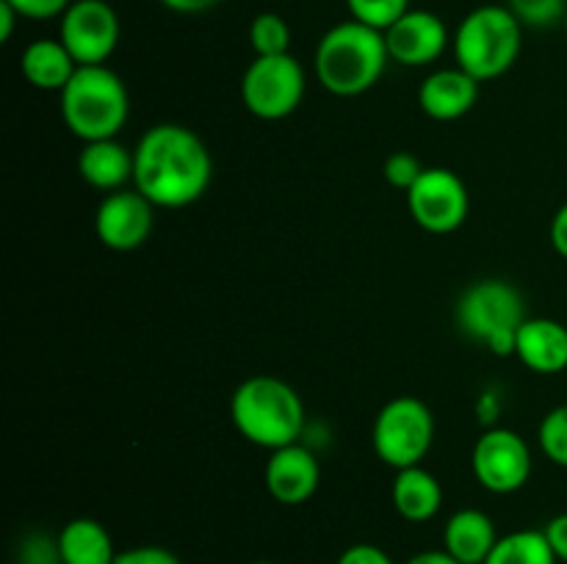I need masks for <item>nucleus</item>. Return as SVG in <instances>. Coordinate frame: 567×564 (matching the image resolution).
Returning a JSON list of instances; mask_svg holds the SVG:
<instances>
[{"mask_svg":"<svg viewBox=\"0 0 567 564\" xmlns=\"http://www.w3.org/2000/svg\"><path fill=\"white\" fill-rule=\"evenodd\" d=\"M214 160L203 138L186 125L164 122L142 133L133 149V188L155 208H186L210 186Z\"/></svg>","mask_w":567,"mask_h":564,"instance_id":"obj_1","label":"nucleus"},{"mask_svg":"<svg viewBox=\"0 0 567 564\" xmlns=\"http://www.w3.org/2000/svg\"><path fill=\"white\" fill-rule=\"evenodd\" d=\"M391 61L385 33L347 20L332 25L319 39L313 55L316 81L336 97H358L374 88Z\"/></svg>","mask_w":567,"mask_h":564,"instance_id":"obj_2","label":"nucleus"},{"mask_svg":"<svg viewBox=\"0 0 567 564\" xmlns=\"http://www.w3.org/2000/svg\"><path fill=\"white\" fill-rule=\"evenodd\" d=\"M230 418L244 440L277 451L302 437L305 404L288 382L277 376H249L233 393Z\"/></svg>","mask_w":567,"mask_h":564,"instance_id":"obj_3","label":"nucleus"},{"mask_svg":"<svg viewBox=\"0 0 567 564\" xmlns=\"http://www.w3.org/2000/svg\"><path fill=\"white\" fill-rule=\"evenodd\" d=\"M524 48V25L507 6L487 3L460 20L452 36L454 61L480 83L496 81L509 72Z\"/></svg>","mask_w":567,"mask_h":564,"instance_id":"obj_4","label":"nucleus"},{"mask_svg":"<svg viewBox=\"0 0 567 564\" xmlns=\"http://www.w3.org/2000/svg\"><path fill=\"white\" fill-rule=\"evenodd\" d=\"M131 114V97L111 66H78L72 81L61 92V119L72 136L86 142L116 138Z\"/></svg>","mask_w":567,"mask_h":564,"instance_id":"obj_5","label":"nucleus"},{"mask_svg":"<svg viewBox=\"0 0 567 564\" xmlns=\"http://www.w3.org/2000/svg\"><path fill=\"white\" fill-rule=\"evenodd\" d=\"M457 326L474 343H482L498 357L515 354V337L524 326L526 315L524 296L507 280H480L468 285L460 296Z\"/></svg>","mask_w":567,"mask_h":564,"instance_id":"obj_6","label":"nucleus"},{"mask_svg":"<svg viewBox=\"0 0 567 564\" xmlns=\"http://www.w3.org/2000/svg\"><path fill=\"white\" fill-rule=\"evenodd\" d=\"M435 440L432 409L415 396H399L380 409L371 431L377 457L393 470L413 468L430 453Z\"/></svg>","mask_w":567,"mask_h":564,"instance_id":"obj_7","label":"nucleus"},{"mask_svg":"<svg viewBox=\"0 0 567 564\" xmlns=\"http://www.w3.org/2000/svg\"><path fill=\"white\" fill-rule=\"evenodd\" d=\"M305 86H308L305 66L291 53L255 55L252 64L244 70L241 100L252 116L277 122L291 116L302 105Z\"/></svg>","mask_w":567,"mask_h":564,"instance_id":"obj_8","label":"nucleus"},{"mask_svg":"<svg viewBox=\"0 0 567 564\" xmlns=\"http://www.w3.org/2000/svg\"><path fill=\"white\" fill-rule=\"evenodd\" d=\"M408 210L421 230L432 236H449L468 219V186L457 171L430 166L408 191Z\"/></svg>","mask_w":567,"mask_h":564,"instance_id":"obj_9","label":"nucleus"},{"mask_svg":"<svg viewBox=\"0 0 567 564\" xmlns=\"http://www.w3.org/2000/svg\"><path fill=\"white\" fill-rule=\"evenodd\" d=\"M120 14L109 0H72L59 17V39L78 66L105 64L120 44Z\"/></svg>","mask_w":567,"mask_h":564,"instance_id":"obj_10","label":"nucleus"},{"mask_svg":"<svg viewBox=\"0 0 567 564\" xmlns=\"http://www.w3.org/2000/svg\"><path fill=\"white\" fill-rule=\"evenodd\" d=\"M532 448L518 431L485 429L471 451V470L487 492L513 495L532 479Z\"/></svg>","mask_w":567,"mask_h":564,"instance_id":"obj_11","label":"nucleus"},{"mask_svg":"<svg viewBox=\"0 0 567 564\" xmlns=\"http://www.w3.org/2000/svg\"><path fill=\"white\" fill-rule=\"evenodd\" d=\"M155 227V205L136 188L105 194L94 213V232L100 243L114 252H131L150 238Z\"/></svg>","mask_w":567,"mask_h":564,"instance_id":"obj_12","label":"nucleus"},{"mask_svg":"<svg viewBox=\"0 0 567 564\" xmlns=\"http://www.w3.org/2000/svg\"><path fill=\"white\" fill-rule=\"evenodd\" d=\"M388 53L391 61L402 66H430L441 59L452 44V33L443 17L430 9H410L408 14L399 17L385 31Z\"/></svg>","mask_w":567,"mask_h":564,"instance_id":"obj_13","label":"nucleus"},{"mask_svg":"<svg viewBox=\"0 0 567 564\" xmlns=\"http://www.w3.org/2000/svg\"><path fill=\"white\" fill-rule=\"evenodd\" d=\"M264 481L269 495L286 506H299L310 501L321 484L319 459L310 448L291 442L269 453L264 468Z\"/></svg>","mask_w":567,"mask_h":564,"instance_id":"obj_14","label":"nucleus"},{"mask_svg":"<svg viewBox=\"0 0 567 564\" xmlns=\"http://www.w3.org/2000/svg\"><path fill=\"white\" fill-rule=\"evenodd\" d=\"M480 100V81L460 66H446L424 77L419 88V105L430 119L454 122L468 114Z\"/></svg>","mask_w":567,"mask_h":564,"instance_id":"obj_15","label":"nucleus"},{"mask_svg":"<svg viewBox=\"0 0 567 564\" xmlns=\"http://www.w3.org/2000/svg\"><path fill=\"white\" fill-rule=\"evenodd\" d=\"M515 357L540 376L567 370V326L554 318H526L515 337Z\"/></svg>","mask_w":567,"mask_h":564,"instance_id":"obj_16","label":"nucleus"},{"mask_svg":"<svg viewBox=\"0 0 567 564\" xmlns=\"http://www.w3.org/2000/svg\"><path fill=\"white\" fill-rule=\"evenodd\" d=\"M496 542V523L482 509H460L443 529V551L452 553L460 564H485Z\"/></svg>","mask_w":567,"mask_h":564,"instance_id":"obj_17","label":"nucleus"},{"mask_svg":"<svg viewBox=\"0 0 567 564\" xmlns=\"http://www.w3.org/2000/svg\"><path fill=\"white\" fill-rule=\"evenodd\" d=\"M78 175L97 191H122L133 180V153L116 138L86 142L78 155Z\"/></svg>","mask_w":567,"mask_h":564,"instance_id":"obj_18","label":"nucleus"},{"mask_svg":"<svg viewBox=\"0 0 567 564\" xmlns=\"http://www.w3.org/2000/svg\"><path fill=\"white\" fill-rule=\"evenodd\" d=\"M391 501L399 518L408 523H426L435 518L443 506V487L435 473H430L421 464L396 470V479L391 487Z\"/></svg>","mask_w":567,"mask_h":564,"instance_id":"obj_19","label":"nucleus"},{"mask_svg":"<svg viewBox=\"0 0 567 564\" xmlns=\"http://www.w3.org/2000/svg\"><path fill=\"white\" fill-rule=\"evenodd\" d=\"M20 70L33 88L61 94L78 72V61L61 39H37L22 50Z\"/></svg>","mask_w":567,"mask_h":564,"instance_id":"obj_20","label":"nucleus"},{"mask_svg":"<svg viewBox=\"0 0 567 564\" xmlns=\"http://www.w3.org/2000/svg\"><path fill=\"white\" fill-rule=\"evenodd\" d=\"M61 564H114V536L100 520L75 518L59 531Z\"/></svg>","mask_w":567,"mask_h":564,"instance_id":"obj_21","label":"nucleus"},{"mask_svg":"<svg viewBox=\"0 0 567 564\" xmlns=\"http://www.w3.org/2000/svg\"><path fill=\"white\" fill-rule=\"evenodd\" d=\"M557 553L546 540V531L520 529L498 536L496 547L485 564H557Z\"/></svg>","mask_w":567,"mask_h":564,"instance_id":"obj_22","label":"nucleus"},{"mask_svg":"<svg viewBox=\"0 0 567 564\" xmlns=\"http://www.w3.org/2000/svg\"><path fill=\"white\" fill-rule=\"evenodd\" d=\"M255 55H286L291 48V25L277 11H260L249 25Z\"/></svg>","mask_w":567,"mask_h":564,"instance_id":"obj_23","label":"nucleus"},{"mask_svg":"<svg viewBox=\"0 0 567 564\" xmlns=\"http://www.w3.org/2000/svg\"><path fill=\"white\" fill-rule=\"evenodd\" d=\"M347 9L349 20H358L385 33L399 17L408 14L410 0H347Z\"/></svg>","mask_w":567,"mask_h":564,"instance_id":"obj_24","label":"nucleus"},{"mask_svg":"<svg viewBox=\"0 0 567 564\" xmlns=\"http://www.w3.org/2000/svg\"><path fill=\"white\" fill-rule=\"evenodd\" d=\"M537 442L554 464L567 468V404L548 409L546 418L540 420V429H537Z\"/></svg>","mask_w":567,"mask_h":564,"instance_id":"obj_25","label":"nucleus"},{"mask_svg":"<svg viewBox=\"0 0 567 564\" xmlns=\"http://www.w3.org/2000/svg\"><path fill=\"white\" fill-rule=\"evenodd\" d=\"M509 11L524 28H551L565 20L567 0H507Z\"/></svg>","mask_w":567,"mask_h":564,"instance_id":"obj_26","label":"nucleus"},{"mask_svg":"<svg viewBox=\"0 0 567 564\" xmlns=\"http://www.w3.org/2000/svg\"><path fill=\"white\" fill-rule=\"evenodd\" d=\"M426 166L415 158L413 153H393L391 158L385 160V180L391 182L393 188H402V191H410L415 186L421 175H424Z\"/></svg>","mask_w":567,"mask_h":564,"instance_id":"obj_27","label":"nucleus"},{"mask_svg":"<svg viewBox=\"0 0 567 564\" xmlns=\"http://www.w3.org/2000/svg\"><path fill=\"white\" fill-rule=\"evenodd\" d=\"M22 20H53L72 6V0H6Z\"/></svg>","mask_w":567,"mask_h":564,"instance_id":"obj_28","label":"nucleus"},{"mask_svg":"<svg viewBox=\"0 0 567 564\" xmlns=\"http://www.w3.org/2000/svg\"><path fill=\"white\" fill-rule=\"evenodd\" d=\"M114 564H181V558L164 545H138L116 553Z\"/></svg>","mask_w":567,"mask_h":564,"instance_id":"obj_29","label":"nucleus"},{"mask_svg":"<svg viewBox=\"0 0 567 564\" xmlns=\"http://www.w3.org/2000/svg\"><path fill=\"white\" fill-rule=\"evenodd\" d=\"M22 564H61L59 540H48V536H31L22 542L20 553Z\"/></svg>","mask_w":567,"mask_h":564,"instance_id":"obj_30","label":"nucleus"},{"mask_svg":"<svg viewBox=\"0 0 567 564\" xmlns=\"http://www.w3.org/2000/svg\"><path fill=\"white\" fill-rule=\"evenodd\" d=\"M336 564H396L380 545H371V542H358V545H349L347 551L338 556Z\"/></svg>","mask_w":567,"mask_h":564,"instance_id":"obj_31","label":"nucleus"},{"mask_svg":"<svg viewBox=\"0 0 567 564\" xmlns=\"http://www.w3.org/2000/svg\"><path fill=\"white\" fill-rule=\"evenodd\" d=\"M543 531H546L548 545H551V551L557 553L559 562L567 564V512L548 520L546 529H543Z\"/></svg>","mask_w":567,"mask_h":564,"instance_id":"obj_32","label":"nucleus"},{"mask_svg":"<svg viewBox=\"0 0 567 564\" xmlns=\"http://www.w3.org/2000/svg\"><path fill=\"white\" fill-rule=\"evenodd\" d=\"M551 247L559 258L567 260V202L551 219Z\"/></svg>","mask_w":567,"mask_h":564,"instance_id":"obj_33","label":"nucleus"},{"mask_svg":"<svg viewBox=\"0 0 567 564\" xmlns=\"http://www.w3.org/2000/svg\"><path fill=\"white\" fill-rule=\"evenodd\" d=\"M164 9L175 11V14H203V11H210L214 6H219L221 0H158Z\"/></svg>","mask_w":567,"mask_h":564,"instance_id":"obj_34","label":"nucleus"},{"mask_svg":"<svg viewBox=\"0 0 567 564\" xmlns=\"http://www.w3.org/2000/svg\"><path fill=\"white\" fill-rule=\"evenodd\" d=\"M404 564H460V562L452 556V553L443 551V547H441V551H421V553H415V556H410Z\"/></svg>","mask_w":567,"mask_h":564,"instance_id":"obj_35","label":"nucleus"},{"mask_svg":"<svg viewBox=\"0 0 567 564\" xmlns=\"http://www.w3.org/2000/svg\"><path fill=\"white\" fill-rule=\"evenodd\" d=\"M17 20H20V14H17L6 0H0V42H9L11 33H14Z\"/></svg>","mask_w":567,"mask_h":564,"instance_id":"obj_36","label":"nucleus"},{"mask_svg":"<svg viewBox=\"0 0 567 564\" xmlns=\"http://www.w3.org/2000/svg\"><path fill=\"white\" fill-rule=\"evenodd\" d=\"M563 28H565V36H567V11H565V20H563Z\"/></svg>","mask_w":567,"mask_h":564,"instance_id":"obj_37","label":"nucleus"},{"mask_svg":"<svg viewBox=\"0 0 567 564\" xmlns=\"http://www.w3.org/2000/svg\"><path fill=\"white\" fill-rule=\"evenodd\" d=\"M252 564H277V562H252Z\"/></svg>","mask_w":567,"mask_h":564,"instance_id":"obj_38","label":"nucleus"}]
</instances>
